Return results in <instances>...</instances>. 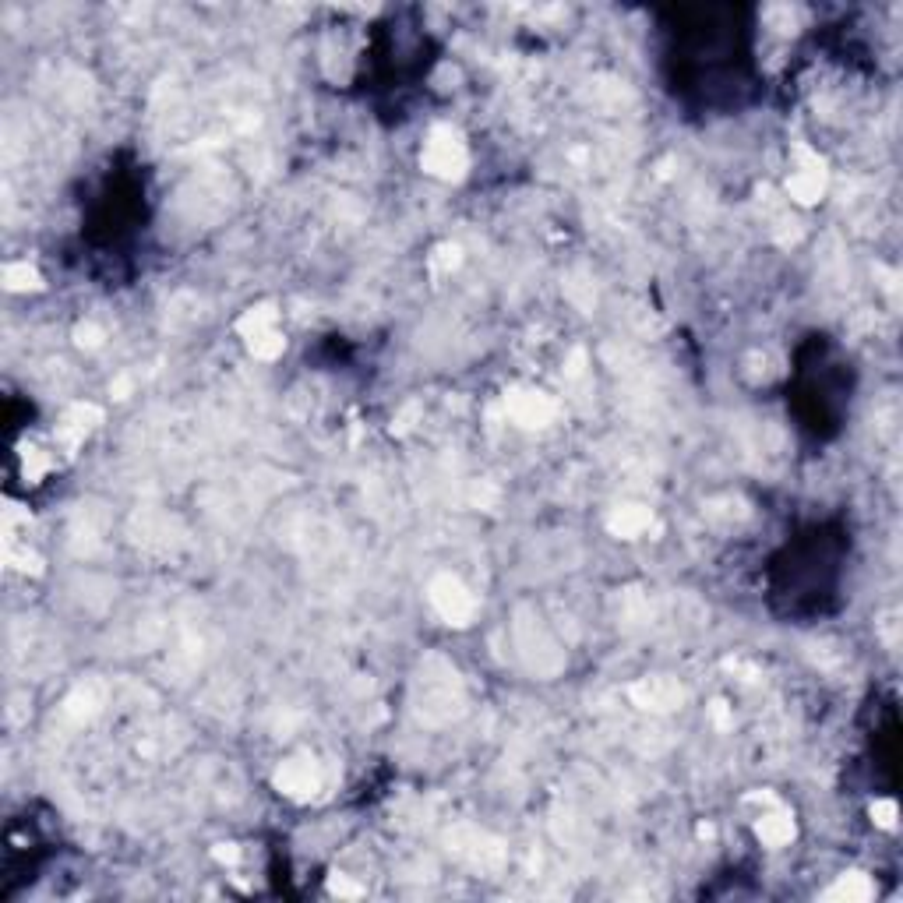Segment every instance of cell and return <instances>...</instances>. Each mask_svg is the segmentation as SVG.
I'll list each match as a JSON object with an SVG mask.
<instances>
[{"mask_svg":"<svg viewBox=\"0 0 903 903\" xmlns=\"http://www.w3.org/2000/svg\"><path fill=\"white\" fill-rule=\"evenodd\" d=\"M329 889H332V893H339V896H364V889L353 886V882L343 879V875H336V879L329 882Z\"/></svg>","mask_w":903,"mask_h":903,"instance_id":"ac0fdd59","label":"cell"},{"mask_svg":"<svg viewBox=\"0 0 903 903\" xmlns=\"http://www.w3.org/2000/svg\"><path fill=\"white\" fill-rule=\"evenodd\" d=\"M427 600H431V607L448 621V625H470L473 614H477L473 593L466 590L463 579H456L452 572L434 575L431 583H427Z\"/></svg>","mask_w":903,"mask_h":903,"instance_id":"3957f363","label":"cell"},{"mask_svg":"<svg viewBox=\"0 0 903 903\" xmlns=\"http://www.w3.org/2000/svg\"><path fill=\"white\" fill-rule=\"evenodd\" d=\"M448 844H452V851H456L459 858L470 861L473 868H484V872H491V868H498L501 861H505V847H501L494 836H487L484 829L463 826V829H456V833H448Z\"/></svg>","mask_w":903,"mask_h":903,"instance_id":"5b68a950","label":"cell"},{"mask_svg":"<svg viewBox=\"0 0 903 903\" xmlns=\"http://www.w3.org/2000/svg\"><path fill=\"white\" fill-rule=\"evenodd\" d=\"M709 713H713V724H717L720 731H727V727L734 724V720H731V713H727V706H724V702H713V709H709Z\"/></svg>","mask_w":903,"mask_h":903,"instance_id":"d6986e66","label":"cell"},{"mask_svg":"<svg viewBox=\"0 0 903 903\" xmlns=\"http://www.w3.org/2000/svg\"><path fill=\"white\" fill-rule=\"evenodd\" d=\"M650 526H653V512L646 505H621L607 515V530H611L614 537H625V540L642 537Z\"/></svg>","mask_w":903,"mask_h":903,"instance_id":"30bf717a","label":"cell"},{"mask_svg":"<svg viewBox=\"0 0 903 903\" xmlns=\"http://www.w3.org/2000/svg\"><path fill=\"white\" fill-rule=\"evenodd\" d=\"M456 265H459V247L445 244V247H438V251H434V258H431V269L434 272H452Z\"/></svg>","mask_w":903,"mask_h":903,"instance_id":"9a60e30c","label":"cell"},{"mask_svg":"<svg viewBox=\"0 0 903 903\" xmlns=\"http://www.w3.org/2000/svg\"><path fill=\"white\" fill-rule=\"evenodd\" d=\"M794 833H798V829H794V819L791 815L784 812V808H769V812H762L759 819H755V836H759L762 844L766 847H784V844H791L794 840Z\"/></svg>","mask_w":903,"mask_h":903,"instance_id":"8fae6325","label":"cell"},{"mask_svg":"<svg viewBox=\"0 0 903 903\" xmlns=\"http://www.w3.org/2000/svg\"><path fill=\"white\" fill-rule=\"evenodd\" d=\"M872 819H875V826H882V829H893L896 826V819H900V808H896V801L893 798H879L872 805Z\"/></svg>","mask_w":903,"mask_h":903,"instance_id":"5bb4252c","label":"cell"},{"mask_svg":"<svg viewBox=\"0 0 903 903\" xmlns=\"http://www.w3.org/2000/svg\"><path fill=\"white\" fill-rule=\"evenodd\" d=\"M276 321H279V311L272 304H258V307H251V311L240 314L237 332L244 336L247 350H251L258 360H276L279 353L286 350V339H283V332H279Z\"/></svg>","mask_w":903,"mask_h":903,"instance_id":"7a4b0ae2","label":"cell"},{"mask_svg":"<svg viewBox=\"0 0 903 903\" xmlns=\"http://www.w3.org/2000/svg\"><path fill=\"white\" fill-rule=\"evenodd\" d=\"M4 283L8 290H39V272L29 262H11L4 265Z\"/></svg>","mask_w":903,"mask_h":903,"instance_id":"4fadbf2b","label":"cell"},{"mask_svg":"<svg viewBox=\"0 0 903 903\" xmlns=\"http://www.w3.org/2000/svg\"><path fill=\"white\" fill-rule=\"evenodd\" d=\"M635 706L653 709V713H667V709H678L685 702V688L674 678H642L628 688Z\"/></svg>","mask_w":903,"mask_h":903,"instance_id":"8992f818","label":"cell"},{"mask_svg":"<svg viewBox=\"0 0 903 903\" xmlns=\"http://www.w3.org/2000/svg\"><path fill=\"white\" fill-rule=\"evenodd\" d=\"M99 420H103L99 406H92V403L68 406V413H64V417H60V424H57V445L68 448V452H75V448L85 441V434H89L92 427L99 424Z\"/></svg>","mask_w":903,"mask_h":903,"instance_id":"9c48e42d","label":"cell"},{"mask_svg":"<svg viewBox=\"0 0 903 903\" xmlns=\"http://www.w3.org/2000/svg\"><path fill=\"white\" fill-rule=\"evenodd\" d=\"M75 336H78V346H89V350H92V346L103 343V332H99L96 325H78Z\"/></svg>","mask_w":903,"mask_h":903,"instance_id":"e0dca14e","label":"cell"},{"mask_svg":"<svg viewBox=\"0 0 903 903\" xmlns=\"http://www.w3.org/2000/svg\"><path fill=\"white\" fill-rule=\"evenodd\" d=\"M420 166L438 180H459L470 166V152L466 142L459 138V131H452L448 124H438L427 135L424 152H420Z\"/></svg>","mask_w":903,"mask_h":903,"instance_id":"6da1fadb","label":"cell"},{"mask_svg":"<svg viewBox=\"0 0 903 903\" xmlns=\"http://www.w3.org/2000/svg\"><path fill=\"white\" fill-rule=\"evenodd\" d=\"M826 184H829L826 163L812 149H798V163H794V173L787 177V195L798 205H815L826 195Z\"/></svg>","mask_w":903,"mask_h":903,"instance_id":"277c9868","label":"cell"},{"mask_svg":"<svg viewBox=\"0 0 903 903\" xmlns=\"http://www.w3.org/2000/svg\"><path fill=\"white\" fill-rule=\"evenodd\" d=\"M875 896V886L868 875L861 872H847L836 879L833 889H826V900H847V903H865Z\"/></svg>","mask_w":903,"mask_h":903,"instance_id":"7c38bea8","label":"cell"},{"mask_svg":"<svg viewBox=\"0 0 903 903\" xmlns=\"http://www.w3.org/2000/svg\"><path fill=\"white\" fill-rule=\"evenodd\" d=\"M276 787L293 801H311L321 787V773L311 759H290L276 769Z\"/></svg>","mask_w":903,"mask_h":903,"instance_id":"ba28073f","label":"cell"},{"mask_svg":"<svg viewBox=\"0 0 903 903\" xmlns=\"http://www.w3.org/2000/svg\"><path fill=\"white\" fill-rule=\"evenodd\" d=\"M212 858H216L219 865H237V861H240V847L237 844H219V847H212Z\"/></svg>","mask_w":903,"mask_h":903,"instance_id":"2e32d148","label":"cell"},{"mask_svg":"<svg viewBox=\"0 0 903 903\" xmlns=\"http://www.w3.org/2000/svg\"><path fill=\"white\" fill-rule=\"evenodd\" d=\"M505 406H508V417L523 427H544L554 420V399L537 389H512Z\"/></svg>","mask_w":903,"mask_h":903,"instance_id":"52a82bcc","label":"cell"}]
</instances>
